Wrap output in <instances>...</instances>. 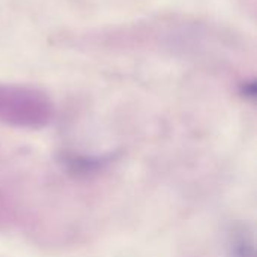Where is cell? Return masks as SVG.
Masks as SVG:
<instances>
[{"label": "cell", "instance_id": "cell-1", "mask_svg": "<svg viewBox=\"0 0 257 257\" xmlns=\"http://www.w3.org/2000/svg\"><path fill=\"white\" fill-rule=\"evenodd\" d=\"M51 104L38 89L0 84V120L14 125H42L48 120Z\"/></svg>", "mask_w": 257, "mask_h": 257}]
</instances>
